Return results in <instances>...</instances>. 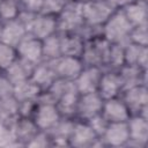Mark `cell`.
Returning a JSON list of instances; mask_svg holds the SVG:
<instances>
[{
  "label": "cell",
  "instance_id": "cell-1",
  "mask_svg": "<svg viewBox=\"0 0 148 148\" xmlns=\"http://www.w3.org/2000/svg\"><path fill=\"white\" fill-rule=\"evenodd\" d=\"M132 24L121 8H117L101 27V36L111 44L125 45L128 43Z\"/></svg>",
  "mask_w": 148,
  "mask_h": 148
},
{
  "label": "cell",
  "instance_id": "cell-2",
  "mask_svg": "<svg viewBox=\"0 0 148 148\" xmlns=\"http://www.w3.org/2000/svg\"><path fill=\"white\" fill-rule=\"evenodd\" d=\"M61 117L62 114L60 113L56 102L46 94V91H42L31 116L38 130L44 132L50 131L61 119Z\"/></svg>",
  "mask_w": 148,
  "mask_h": 148
},
{
  "label": "cell",
  "instance_id": "cell-3",
  "mask_svg": "<svg viewBox=\"0 0 148 148\" xmlns=\"http://www.w3.org/2000/svg\"><path fill=\"white\" fill-rule=\"evenodd\" d=\"M20 17L24 21L28 32L40 40L58 32L57 16L43 13H29L22 10Z\"/></svg>",
  "mask_w": 148,
  "mask_h": 148
},
{
  "label": "cell",
  "instance_id": "cell-4",
  "mask_svg": "<svg viewBox=\"0 0 148 148\" xmlns=\"http://www.w3.org/2000/svg\"><path fill=\"white\" fill-rule=\"evenodd\" d=\"M110 0H87L82 2V15L84 24L101 29L104 22L117 9Z\"/></svg>",
  "mask_w": 148,
  "mask_h": 148
},
{
  "label": "cell",
  "instance_id": "cell-5",
  "mask_svg": "<svg viewBox=\"0 0 148 148\" xmlns=\"http://www.w3.org/2000/svg\"><path fill=\"white\" fill-rule=\"evenodd\" d=\"M111 43L104 39L101 35L86 40L84 50L81 56V60L84 66H97L103 69L106 68Z\"/></svg>",
  "mask_w": 148,
  "mask_h": 148
},
{
  "label": "cell",
  "instance_id": "cell-6",
  "mask_svg": "<svg viewBox=\"0 0 148 148\" xmlns=\"http://www.w3.org/2000/svg\"><path fill=\"white\" fill-rule=\"evenodd\" d=\"M58 32H79L84 27L82 15V2L77 0L69 1L57 15Z\"/></svg>",
  "mask_w": 148,
  "mask_h": 148
},
{
  "label": "cell",
  "instance_id": "cell-7",
  "mask_svg": "<svg viewBox=\"0 0 148 148\" xmlns=\"http://www.w3.org/2000/svg\"><path fill=\"white\" fill-rule=\"evenodd\" d=\"M98 145H101L99 136L94 131V128L89 125V123L86 120L75 118V121L68 139V146L77 147V148H88V147H95Z\"/></svg>",
  "mask_w": 148,
  "mask_h": 148
},
{
  "label": "cell",
  "instance_id": "cell-8",
  "mask_svg": "<svg viewBox=\"0 0 148 148\" xmlns=\"http://www.w3.org/2000/svg\"><path fill=\"white\" fill-rule=\"evenodd\" d=\"M120 96L127 105L131 114H142L147 117L148 92L146 84H139L124 89Z\"/></svg>",
  "mask_w": 148,
  "mask_h": 148
},
{
  "label": "cell",
  "instance_id": "cell-9",
  "mask_svg": "<svg viewBox=\"0 0 148 148\" xmlns=\"http://www.w3.org/2000/svg\"><path fill=\"white\" fill-rule=\"evenodd\" d=\"M103 102V97L97 91L80 94L76 104L75 118L87 121L90 118L99 114L102 112Z\"/></svg>",
  "mask_w": 148,
  "mask_h": 148
},
{
  "label": "cell",
  "instance_id": "cell-10",
  "mask_svg": "<svg viewBox=\"0 0 148 148\" xmlns=\"http://www.w3.org/2000/svg\"><path fill=\"white\" fill-rule=\"evenodd\" d=\"M51 62L57 77L74 81L84 67L81 58L71 56H60L53 60H47Z\"/></svg>",
  "mask_w": 148,
  "mask_h": 148
},
{
  "label": "cell",
  "instance_id": "cell-11",
  "mask_svg": "<svg viewBox=\"0 0 148 148\" xmlns=\"http://www.w3.org/2000/svg\"><path fill=\"white\" fill-rule=\"evenodd\" d=\"M99 141H101V145L105 147L127 146L130 141L127 121L108 123L104 132L99 136Z\"/></svg>",
  "mask_w": 148,
  "mask_h": 148
},
{
  "label": "cell",
  "instance_id": "cell-12",
  "mask_svg": "<svg viewBox=\"0 0 148 148\" xmlns=\"http://www.w3.org/2000/svg\"><path fill=\"white\" fill-rule=\"evenodd\" d=\"M15 49L18 58L32 65H37L44 60L42 40L29 32L21 39V42L15 46Z\"/></svg>",
  "mask_w": 148,
  "mask_h": 148
},
{
  "label": "cell",
  "instance_id": "cell-13",
  "mask_svg": "<svg viewBox=\"0 0 148 148\" xmlns=\"http://www.w3.org/2000/svg\"><path fill=\"white\" fill-rule=\"evenodd\" d=\"M8 131L12 134V139L23 146H27L31 141V139L39 132L31 117L21 116H18L14 120Z\"/></svg>",
  "mask_w": 148,
  "mask_h": 148
},
{
  "label": "cell",
  "instance_id": "cell-14",
  "mask_svg": "<svg viewBox=\"0 0 148 148\" xmlns=\"http://www.w3.org/2000/svg\"><path fill=\"white\" fill-rule=\"evenodd\" d=\"M123 90L124 86L119 72L114 69H104L97 89V92L103 97V99L120 96Z\"/></svg>",
  "mask_w": 148,
  "mask_h": 148
},
{
  "label": "cell",
  "instance_id": "cell-15",
  "mask_svg": "<svg viewBox=\"0 0 148 148\" xmlns=\"http://www.w3.org/2000/svg\"><path fill=\"white\" fill-rule=\"evenodd\" d=\"M102 67L97 66H84L80 74L74 80V84L80 94L97 91L99 80L103 73Z\"/></svg>",
  "mask_w": 148,
  "mask_h": 148
},
{
  "label": "cell",
  "instance_id": "cell-16",
  "mask_svg": "<svg viewBox=\"0 0 148 148\" xmlns=\"http://www.w3.org/2000/svg\"><path fill=\"white\" fill-rule=\"evenodd\" d=\"M102 116L106 119L108 123H118L127 121L131 117V112L125 104L121 96H116L112 98L104 99L102 108Z\"/></svg>",
  "mask_w": 148,
  "mask_h": 148
},
{
  "label": "cell",
  "instance_id": "cell-17",
  "mask_svg": "<svg viewBox=\"0 0 148 148\" xmlns=\"http://www.w3.org/2000/svg\"><path fill=\"white\" fill-rule=\"evenodd\" d=\"M27 34V25L24 21L18 16L17 18L2 22L0 29V40L15 47Z\"/></svg>",
  "mask_w": 148,
  "mask_h": 148
},
{
  "label": "cell",
  "instance_id": "cell-18",
  "mask_svg": "<svg viewBox=\"0 0 148 148\" xmlns=\"http://www.w3.org/2000/svg\"><path fill=\"white\" fill-rule=\"evenodd\" d=\"M130 133L128 145L143 147L148 140V120L142 114H131L127 120Z\"/></svg>",
  "mask_w": 148,
  "mask_h": 148
},
{
  "label": "cell",
  "instance_id": "cell-19",
  "mask_svg": "<svg viewBox=\"0 0 148 148\" xmlns=\"http://www.w3.org/2000/svg\"><path fill=\"white\" fill-rule=\"evenodd\" d=\"M80 92L77 91L74 81H72L66 90L58 97L56 101V104L62 114V117H72L75 118V111H76V104L79 99Z\"/></svg>",
  "mask_w": 148,
  "mask_h": 148
},
{
  "label": "cell",
  "instance_id": "cell-20",
  "mask_svg": "<svg viewBox=\"0 0 148 148\" xmlns=\"http://www.w3.org/2000/svg\"><path fill=\"white\" fill-rule=\"evenodd\" d=\"M60 34V47L61 56H71L81 58L86 40L77 32H59Z\"/></svg>",
  "mask_w": 148,
  "mask_h": 148
},
{
  "label": "cell",
  "instance_id": "cell-21",
  "mask_svg": "<svg viewBox=\"0 0 148 148\" xmlns=\"http://www.w3.org/2000/svg\"><path fill=\"white\" fill-rule=\"evenodd\" d=\"M74 121H75V118L61 117V119L50 131H47L52 146H68V139H69Z\"/></svg>",
  "mask_w": 148,
  "mask_h": 148
},
{
  "label": "cell",
  "instance_id": "cell-22",
  "mask_svg": "<svg viewBox=\"0 0 148 148\" xmlns=\"http://www.w3.org/2000/svg\"><path fill=\"white\" fill-rule=\"evenodd\" d=\"M56 79H57V75L54 73V69L51 62L47 60H43L42 62L35 65L30 76V80L35 82L42 89V91L46 90Z\"/></svg>",
  "mask_w": 148,
  "mask_h": 148
},
{
  "label": "cell",
  "instance_id": "cell-23",
  "mask_svg": "<svg viewBox=\"0 0 148 148\" xmlns=\"http://www.w3.org/2000/svg\"><path fill=\"white\" fill-rule=\"evenodd\" d=\"M34 67H35V65L17 57L13 61V64L3 71V73L15 86L20 82H23V81L30 79Z\"/></svg>",
  "mask_w": 148,
  "mask_h": 148
},
{
  "label": "cell",
  "instance_id": "cell-24",
  "mask_svg": "<svg viewBox=\"0 0 148 148\" xmlns=\"http://www.w3.org/2000/svg\"><path fill=\"white\" fill-rule=\"evenodd\" d=\"M147 58H148L147 46L138 45L131 42L124 45L125 65L138 66L143 69H147Z\"/></svg>",
  "mask_w": 148,
  "mask_h": 148
},
{
  "label": "cell",
  "instance_id": "cell-25",
  "mask_svg": "<svg viewBox=\"0 0 148 148\" xmlns=\"http://www.w3.org/2000/svg\"><path fill=\"white\" fill-rule=\"evenodd\" d=\"M123 12L128 20V22L134 25H140L147 23L148 18V7H147V1L143 0H135L126 6H124Z\"/></svg>",
  "mask_w": 148,
  "mask_h": 148
},
{
  "label": "cell",
  "instance_id": "cell-26",
  "mask_svg": "<svg viewBox=\"0 0 148 148\" xmlns=\"http://www.w3.org/2000/svg\"><path fill=\"white\" fill-rule=\"evenodd\" d=\"M119 75L123 81L124 89L139 86V84H146V73L147 69H143L138 66L132 65H124L118 69Z\"/></svg>",
  "mask_w": 148,
  "mask_h": 148
},
{
  "label": "cell",
  "instance_id": "cell-27",
  "mask_svg": "<svg viewBox=\"0 0 148 148\" xmlns=\"http://www.w3.org/2000/svg\"><path fill=\"white\" fill-rule=\"evenodd\" d=\"M40 94H42V89L30 79L20 82L14 87V97L16 98L17 102L37 101Z\"/></svg>",
  "mask_w": 148,
  "mask_h": 148
},
{
  "label": "cell",
  "instance_id": "cell-28",
  "mask_svg": "<svg viewBox=\"0 0 148 148\" xmlns=\"http://www.w3.org/2000/svg\"><path fill=\"white\" fill-rule=\"evenodd\" d=\"M43 47V59L44 60H53L61 56L60 47V34L57 32L51 35L42 40Z\"/></svg>",
  "mask_w": 148,
  "mask_h": 148
},
{
  "label": "cell",
  "instance_id": "cell-29",
  "mask_svg": "<svg viewBox=\"0 0 148 148\" xmlns=\"http://www.w3.org/2000/svg\"><path fill=\"white\" fill-rule=\"evenodd\" d=\"M22 12L18 0H1L0 1V21L6 22L17 18Z\"/></svg>",
  "mask_w": 148,
  "mask_h": 148
},
{
  "label": "cell",
  "instance_id": "cell-30",
  "mask_svg": "<svg viewBox=\"0 0 148 148\" xmlns=\"http://www.w3.org/2000/svg\"><path fill=\"white\" fill-rule=\"evenodd\" d=\"M124 65H125V60H124V45L111 44L110 52H109V58H108V65H106L105 69L118 71Z\"/></svg>",
  "mask_w": 148,
  "mask_h": 148
},
{
  "label": "cell",
  "instance_id": "cell-31",
  "mask_svg": "<svg viewBox=\"0 0 148 148\" xmlns=\"http://www.w3.org/2000/svg\"><path fill=\"white\" fill-rule=\"evenodd\" d=\"M17 58L16 49L0 40V71L3 72Z\"/></svg>",
  "mask_w": 148,
  "mask_h": 148
},
{
  "label": "cell",
  "instance_id": "cell-32",
  "mask_svg": "<svg viewBox=\"0 0 148 148\" xmlns=\"http://www.w3.org/2000/svg\"><path fill=\"white\" fill-rule=\"evenodd\" d=\"M128 42L138 45L147 46L148 45V23L132 27Z\"/></svg>",
  "mask_w": 148,
  "mask_h": 148
},
{
  "label": "cell",
  "instance_id": "cell-33",
  "mask_svg": "<svg viewBox=\"0 0 148 148\" xmlns=\"http://www.w3.org/2000/svg\"><path fill=\"white\" fill-rule=\"evenodd\" d=\"M66 3L67 2H65L64 0H43L39 13L57 16L62 10Z\"/></svg>",
  "mask_w": 148,
  "mask_h": 148
},
{
  "label": "cell",
  "instance_id": "cell-34",
  "mask_svg": "<svg viewBox=\"0 0 148 148\" xmlns=\"http://www.w3.org/2000/svg\"><path fill=\"white\" fill-rule=\"evenodd\" d=\"M14 83L5 75L3 72L0 73V99L14 96Z\"/></svg>",
  "mask_w": 148,
  "mask_h": 148
},
{
  "label": "cell",
  "instance_id": "cell-35",
  "mask_svg": "<svg viewBox=\"0 0 148 148\" xmlns=\"http://www.w3.org/2000/svg\"><path fill=\"white\" fill-rule=\"evenodd\" d=\"M50 146H52L51 139L47 132H44V131H39L27 145V147H50Z\"/></svg>",
  "mask_w": 148,
  "mask_h": 148
},
{
  "label": "cell",
  "instance_id": "cell-36",
  "mask_svg": "<svg viewBox=\"0 0 148 148\" xmlns=\"http://www.w3.org/2000/svg\"><path fill=\"white\" fill-rule=\"evenodd\" d=\"M87 121H88L89 125L94 128V131L98 134V136L102 135V133L104 132V130H105V127H106V125H108V121H106V119L102 116V113H99V114H97V116L90 118V119L87 120Z\"/></svg>",
  "mask_w": 148,
  "mask_h": 148
},
{
  "label": "cell",
  "instance_id": "cell-37",
  "mask_svg": "<svg viewBox=\"0 0 148 148\" xmlns=\"http://www.w3.org/2000/svg\"><path fill=\"white\" fill-rule=\"evenodd\" d=\"M22 10L29 13H39L43 0H18Z\"/></svg>",
  "mask_w": 148,
  "mask_h": 148
},
{
  "label": "cell",
  "instance_id": "cell-38",
  "mask_svg": "<svg viewBox=\"0 0 148 148\" xmlns=\"http://www.w3.org/2000/svg\"><path fill=\"white\" fill-rule=\"evenodd\" d=\"M110 1H111L116 7H118V8H123L124 6L131 3V2H133V1H135V0H110Z\"/></svg>",
  "mask_w": 148,
  "mask_h": 148
},
{
  "label": "cell",
  "instance_id": "cell-39",
  "mask_svg": "<svg viewBox=\"0 0 148 148\" xmlns=\"http://www.w3.org/2000/svg\"><path fill=\"white\" fill-rule=\"evenodd\" d=\"M65 2H69V1H73V0H64Z\"/></svg>",
  "mask_w": 148,
  "mask_h": 148
},
{
  "label": "cell",
  "instance_id": "cell-40",
  "mask_svg": "<svg viewBox=\"0 0 148 148\" xmlns=\"http://www.w3.org/2000/svg\"><path fill=\"white\" fill-rule=\"evenodd\" d=\"M77 1H81V2H83V1H87V0H77Z\"/></svg>",
  "mask_w": 148,
  "mask_h": 148
},
{
  "label": "cell",
  "instance_id": "cell-41",
  "mask_svg": "<svg viewBox=\"0 0 148 148\" xmlns=\"http://www.w3.org/2000/svg\"><path fill=\"white\" fill-rule=\"evenodd\" d=\"M143 1H147V0H143Z\"/></svg>",
  "mask_w": 148,
  "mask_h": 148
},
{
  "label": "cell",
  "instance_id": "cell-42",
  "mask_svg": "<svg viewBox=\"0 0 148 148\" xmlns=\"http://www.w3.org/2000/svg\"><path fill=\"white\" fill-rule=\"evenodd\" d=\"M0 73H1V71H0Z\"/></svg>",
  "mask_w": 148,
  "mask_h": 148
},
{
  "label": "cell",
  "instance_id": "cell-43",
  "mask_svg": "<svg viewBox=\"0 0 148 148\" xmlns=\"http://www.w3.org/2000/svg\"><path fill=\"white\" fill-rule=\"evenodd\" d=\"M0 1H1V0H0Z\"/></svg>",
  "mask_w": 148,
  "mask_h": 148
}]
</instances>
